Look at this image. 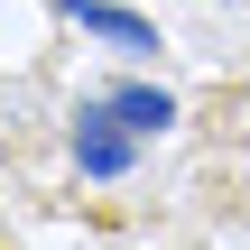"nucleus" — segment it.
Listing matches in <instances>:
<instances>
[{
	"instance_id": "3",
	"label": "nucleus",
	"mask_w": 250,
	"mask_h": 250,
	"mask_svg": "<svg viewBox=\"0 0 250 250\" xmlns=\"http://www.w3.org/2000/svg\"><path fill=\"white\" fill-rule=\"evenodd\" d=\"M111 111H121L130 130H167V121H176V102H167V93H111Z\"/></svg>"
},
{
	"instance_id": "1",
	"label": "nucleus",
	"mask_w": 250,
	"mask_h": 250,
	"mask_svg": "<svg viewBox=\"0 0 250 250\" xmlns=\"http://www.w3.org/2000/svg\"><path fill=\"white\" fill-rule=\"evenodd\" d=\"M121 130H130V121H121L111 102H93V111L74 121V158H83L93 176H121V167H130V139H121Z\"/></svg>"
},
{
	"instance_id": "4",
	"label": "nucleus",
	"mask_w": 250,
	"mask_h": 250,
	"mask_svg": "<svg viewBox=\"0 0 250 250\" xmlns=\"http://www.w3.org/2000/svg\"><path fill=\"white\" fill-rule=\"evenodd\" d=\"M0 250H19V232H9V213H0Z\"/></svg>"
},
{
	"instance_id": "2",
	"label": "nucleus",
	"mask_w": 250,
	"mask_h": 250,
	"mask_svg": "<svg viewBox=\"0 0 250 250\" xmlns=\"http://www.w3.org/2000/svg\"><path fill=\"white\" fill-rule=\"evenodd\" d=\"M65 9H74V19H83L93 37L130 46V56H148V46H158V28H148V19H130V9H102V0H65Z\"/></svg>"
}]
</instances>
